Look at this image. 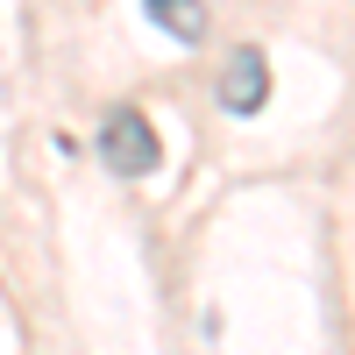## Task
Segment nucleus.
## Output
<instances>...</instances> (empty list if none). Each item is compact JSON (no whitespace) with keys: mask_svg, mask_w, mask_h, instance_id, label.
I'll return each instance as SVG.
<instances>
[{"mask_svg":"<svg viewBox=\"0 0 355 355\" xmlns=\"http://www.w3.org/2000/svg\"><path fill=\"white\" fill-rule=\"evenodd\" d=\"M263 100H270V57H263L256 43H242L227 57V71H220V107L227 114H256Z\"/></svg>","mask_w":355,"mask_h":355,"instance_id":"obj_2","label":"nucleus"},{"mask_svg":"<svg viewBox=\"0 0 355 355\" xmlns=\"http://www.w3.org/2000/svg\"><path fill=\"white\" fill-rule=\"evenodd\" d=\"M142 15H150L171 43H185V50L206 43V0H142Z\"/></svg>","mask_w":355,"mask_h":355,"instance_id":"obj_3","label":"nucleus"},{"mask_svg":"<svg viewBox=\"0 0 355 355\" xmlns=\"http://www.w3.org/2000/svg\"><path fill=\"white\" fill-rule=\"evenodd\" d=\"M157 128L142 121L135 107H114L107 121H100V164L114 171V178H150L157 171Z\"/></svg>","mask_w":355,"mask_h":355,"instance_id":"obj_1","label":"nucleus"}]
</instances>
